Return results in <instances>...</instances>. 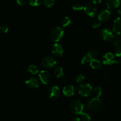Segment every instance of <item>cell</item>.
<instances>
[{
	"label": "cell",
	"instance_id": "1",
	"mask_svg": "<svg viewBox=\"0 0 121 121\" xmlns=\"http://www.w3.org/2000/svg\"><path fill=\"white\" fill-rule=\"evenodd\" d=\"M64 35V31L59 26L53 27L50 31V37L55 42H57L61 39Z\"/></svg>",
	"mask_w": 121,
	"mask_h": 121
},
{
	"label": "cell",
	"instance_id": "2",
	"mask_svg": "<svg viewBox=\"0 0 121 121\" xmlns=\"http://www.w3.org/2000/svg\"><path fill=\"white\" fill-rule=\"evenodd\" d=\"M84 106L81 101L78 99H74L71 102L70 104V111L74 114H80L82 113Z\"/></svg>",
	"mask_w": 121,
	"mask_h": 121
},
{
	"label": "cell",
	"instance_id": "3",
	"mask_svg": "<svg viewBox=\"0 0 121 121\" xmlns=\"http://www.w3.org/2000/svg\"><path fill=\"white\" fill-rule=\"evenodd\" d=\"M92 91V86L89 83H84L80 85L78 87V92L83 96H87Z\"/></svg>",
	"mask_w": 121,
	"mask_h": 121
},
{
	"label": "cell",
	"instance_id": "4",
	"mask_svg": "<svg viewBox=\"0 0 121 121\" xmlns=\"http://www.w3.org/2000/svg\"><path fill=\"white\" fill-rule=\"evenodd\" d=\"M102 100L99 98H92L89 101L88 107L91 111H95L99 109L102 106Z\"/></svg>",
	"mask_w": 121,
	"mask_h": 121
},
{
	"label": "cell",
	"instance_id": "5",
	"mask_svg": "<svg viewBox=\"0 0 121 121\" xmlns=\"http://www.w3.org/2000/svg\"><path fill=\"white\" fill-rule=\"evenodd\" d=\"M56 60H55V59L53 57L50 56L44 57L41 60L42 65L46 68L53 67L56 64Z\"/></svg>",
	"mask_w": 121,
	"mask_h": 121
},
{
	"label": "cell",
	"instance_id": "6",
	"mask_svg": "<svg viewBox=\"0 0 121 121\" xmlns=\"http://www.w3.org/2000/svg\"><path fill=\"white\" fill-rule=\"evenodd\" d=\"M99 34H100V38L105 41H110L112 40L114 36L112 31L107 28L101 30Z\"/></svg>",
	"mask_w": 121,
	"mask_h": 121
},
{
	"label": "cell",
	"instance_id": "7",
	"mask_svg": "<svg viewBox=\"0 0 121 121\" xmlns=\"http://www.w3.org/2000/svg\"><path fill=\"white\" fill-rule=\"evenodd\" d=\"M84 11L87 15L91 17H94L97 13V8L92 4H86L84 7Z\"/></svg>",
	"mask_w": 121,
	"mask_h": 121
},
{
	"label": "cell",
	"instance_id": "8",
	"mask_svg": "<svg viewBox=\"0 0 121 121\" xmlns=\"http://www.w3.org/2000/svg\"><path fill=\"white\" fill-rule=\"evenodd\" d=\"M102 60L105 65H112L115 61V57L112 53H107L104 55Z\"/></svg>",
	"mask_w": 121,
	"mask_h": 121
},
{
	"label": "cell",
	"instance_id": "9",
	"mask_svg": "<svg viewBox=\"0 0 121 121\" xmlns=\"http://www.w3.org/2000/svg\"><path fill=\"white\" fill-rule=\"evenodd\" d=\"M39 78L41 82L44 84H47L51 79L50 74L46 70H41L39 73Z\"/></svg>",
	"mask_w": 121,
	"mask_h": 121
},
{
	"label": "cell",
	"instance_id": "10",
	"mask_svg": "<svg viewBox=\"0 0 121 121\" xmlns=\"http://www.w3.org/2000/svg\"><path fill=\"white\" fill-rule=\"evenodd\" d=\"M26 85L31 89H35L39 86V80L35 78H30L26 80Z\"/></svg>",
	"mask_w": 121,
	"mask_h": 121
},
{
	"label": "cell",
	"instance_id": "11",
	"mask_svg": "<svg viewBox=\"0 0 121 121\" xmlns=\"http://www.w3.org/2000/svg\"><path fill=\"white\" fill-rule=\"evenodd\" d=\"M52 52L55 56L60 57L62 55L63 53V48L60 44L55 43L54 44H53V47H52Z\"/></svg>",
	"mask_w": 121,
	"mask_h": 121
},
{
	"label": "cell",
	"instance_id": "12",
	"mask_svg": "<svg viewBox=\"0 0 121 121\" xmlns=\"http://www.w3.org/2000/svg\"><path fill=\"white\" fill-rule=\"evenodd\" d=\"M60 89L58 86H53L48 91V96L52 99H57L60 96Z\"/></svg>",
	"mask_w": 121,
	"mask_h": 121
},
{
	"label": "cell",
	"instance_id": "13",
	"mask_svg": "<svg viewBox=\"0 0 121 121\" xmlns=\"http://www.w3.org/2000/svg\"><path fill=\"white\" fill-rule=\"evenodd\" d=\"M111 16V13L108 9L102 10L98 15V20L102 21H105L108 20Z\"/></svg>",
	"mask_w": 121,
	"mask_h": 121
},
{
	"label": "cell",
	"instance_id": "14",
	"mask_svg": "<svg viewBox=\"0 0 121 121\" xmlns=\"http://www.w3.org/2000/svg\"><path fill=\"white\" fill-rule=\"evenodd\" d=\"M113 30L118 35L121 34V18L118 17L113 21Z\"/></svg>",
	"mask_w": 121,
	"mask_h": 121
},
{
	"label": "cell",
	"instance_id": "15",
	"mask_svg": "<svg viewBox=\"0 0 121 121\" xmlns=\"http://www.w3.org/2000/svg\"><path fill=\"white\" fill-rule=\"evenodd\" d=\"M105 3L108 8L110 9H115L119 7L121 2L119 0H107Z\"/></svg>",
	"mask_w": 121,
	"mask_h": 121
},
{
	"label": "cell",
	"instance_id": "16",
	"mask_svg": "<svg viewBox=\"0 0 121 121\" xmlns=\"http://www.w3.org/2000/svg\"><path fill=\"white\" fill-rule=\"evenodd\" d=\"M63 93L67 96H73L74 93V88L73 85H68L65 86L63 89Z\"/></svg>",
	"mask_w": 121,
	"mask_h": 121
},
{
	"label": "cell",
	"instance_id": "17",
	"mask_svg": "<svg viewBox=\"0 0 121 121\" xmlns=\"http://www.w3.org/2000/svg\"><path fill=\"white\" fill-rule=\"evenodd\" d=\"M90 65L94 69H100L102 67L101 62L96 59H92L90 61Z\"/></svg>",
	"mask_w": 121,
	"mask_h": 121
},
{
	"label": "cell",
	"instance_id": "18",
	"mask_svg": "<svg viewBox=\"0 0 121 121\" xmlns=\"http://www.w3.org/2000/svg\"><path fill=\"white\" fill-rule=\"evenodd\" d=\"M54 73L57 78H60L63 75V68L60 66H57L54 70Z\"/></svg>",
	"mask_w": 121,
	"mask_h": 121
},
{
	"label": "cell",
	"instance_id": "19",
	"mask_svg": "<svg viewBox=\"0 0 121 121\" xmlns=\"http://www.w3.org/2000/svg\"><path fill=\"white\" fill-rule=\"evenodd\" d=\"M28 70L31 73L33 74H35L39 72V69L36 66L34 65H29L28 67Z\"/></svg>",
	"mask_w": 121,
	"mask_h": 121
},
{
	"label": "cell",
	"instance_id": "20",
	"mask_svg": "<svg viewBox=\"0 0 121 121\" xmlns=\"http://www.w3.org/2000/svg\"><path fill=\"white\" fill-rule=\"evenodd\" d=\"M121 37L120 35H114L112 39V43L114 46H118V45L121 44Z\"/></svg>",
	"mask_w": 121,
	"mask_h": 121
},
{
	"label": "cell",
	"instance_id": "21",
	"mask_svg": "<svg viewBox=\"0 0 121 121\" xmlns=\"http://www.w3.org/2000/svg\"><path fill=\"white\" fill-rule=\"evenodd\" d=\"M93 94L96 98H99L102 94V89L101 87L99 86H96L93 89Z\"/></svg>",
	"mask_w": 121,
	"mask_h": 121
},
{
	"label": "cell",
	"instance_id": "22",
	"mask_svg": "<svg viewBox=\"0 0 121 121\" xmlns=\"http://www.w3.org/2000/svg\"><path fill=\"white\" fill-rule=\"evenodd\" d=\"M71 23V19L69 17H65L61 20V25L63 27L68 26Z\"/></svg>",
	"mask_w": 121,
	"mask_h": 121
},
{
	"label": "cell",
	"instance_id": "23",
	"mask_svg": "<svg viewBox=\"0 0 121 121\" xmlns=\"http://www.w3.org/2000/svg\"><path fill=\"white\" fill-rule=\"evenodd\" d=\"M72 8H73V9H74V10L80 11L82 10V9H83V5L82 4L80 3V2H75V3L73 5Z\"/></svg>",
	"mask_w": 121,
	"mask_h": 121
},
{
	"label": "cell",
	"instance_id": "24",
	"mask_svg": "<svg viewBox=\"0 0 121 121\" xmlns=\"http://www.w3.org/2000/svg\"><path fill=\"white\" fill-rule=\"evenodd\" d=\"M80 118L83 121H90L91 120V118L89 115L87 113H83L82 112L80 113Z\"/></svg>",
	"mask_w": 121,
	"mask_h": 121
},
{
	"label": "cell",
	"instance_id": "25",
	"mask_svg": "<svg viewBox=\"0 0 121 121\" xmlns=\"http://www.w3.org/2000/svg\"><path fill=\"white\" fill-rule=\"evenodd\" d=\"M43 3L46 7H52L54 4L55 1L54 0H44V1H43Z\"/></svg>",
	"mask_w": 121,
	"mask_h": 121
},
{
	"label": "cell",
	"instance_id": "26",
	"mask_svg": "<svg viewBox=\"0 0 121 121\" xmlns=\"http://www.w3.org/2000/svg\"><path fill=\"white\" fill-rule=\"evenodd\" d=\"M87 55H89V56L92 59H95L96 57L97 56V52H96L95 50L92 49V50H91L89 51L88 52H87Z\"/></svg>",
	"mask_w": 121,
	"mask_h": 121
},
{
	"label": "cell",
	"instance_id": "27",
	"mask_svg": "<svg viewBox=\"0 0 121 121\" xmlns=\"http://www.w3.org/2000/svg\"><path fill=\"white\" fill-rule=\"evenodd\" d=\"M92 60V59L89 56V55H87V54H86V55L82 57V64L83 65V64L87 63L90 62Z\"/></svg>",
	"mask_w": 121,
	"mask_h": 121
},
{
	"label": "cell",
	"instance_id": "28",
	"mask_svg": "<svg viewBox=\"0 0 121 121\" xmlns=\"http://www.w3.org/2000/svg\"><path fill=\"white\" fill-rule=\"evenodd\" d=\"M84 79H85V76H84L82 74H78L75 78L76 82L78 83L82 82L84 80Z\"/></svg>",
	"mask_w": 121,
	"mask_h": 121
},
{
	"label": "cell",
	"instance_id": "29",
	"mask_svg": "<svg viewBox=\"0 0 121 121\" xmlns=\"http://www.w3.org/2000/svg\"><path fill=\"white\" fill-rule=\"evenodd\" d=\"M115 53V55L118 57H120L121 56V44L117 46V47H116Z\"/></svg>",
	"mask_w": 121,
	"mask_h": 121
},
{
	"label": "cell",
	"instance_id": "30",
	"mask_svg": "<svg viewBox=\"0 0 121 121\" xmlns=\"http://www.w3.org/2000/svg\"><path fill=\"white\" fill-rule=\"evenodd\" d=\"M41 2V1L40 0H30L29 3L31 6H39Z\"/></svg>",
	"mask_w": 121,
	"mask_h": 121
},
{
	"label": "cell",
	"instance_id": "31",
	"mask_svg": "<svg viewBox=\"0 0 121 121\" xmlns=\"http://www.w3.org/2000/svg\"><path fill=\"white\" fill-rule=\"evenodd\" d=\"M8 27L6 25H2L0 26V32L2 33H5L8 31Z\"/></svg>",
	"mask_w": 121,
	"mask_h": 121
},
{
	"label": "cell",
	"instance_id": "32",
	"mask_svg": "<svg viewBox=\"0 0 121 121\" xmlns=\"http://www.w3.org/2000/svg\"><path fill=\"white\" fill-rule=\"evenodd\" d=\"M100 26V21L99 20H95L92 23V27L93 28H96Z\"/></svg>",
	"mask_w": 121,
	"mask_h": 121
},
{
	"label": "cell",
	"instance_id": "33",
	"mask_svg": "<svg viewBox=\"0 0 121 121\" xmlns=\"http://www.w3.org/2000/svg\"><path fill=\"white\" fill-rule=\"evenodd\" d=\"M17 2L20 5H24L27 2V1H26V0H17Z\"/></svg>",
	"mask_w": 121,
	"mask_h": 121
},
{
	"label": "cell",
	"instance_id": "34",
	"mask_svg": "<svg viewBox=\"0 0 121 121\" xmlns=\"http://www.w3.org/2000/svg\"><path fill=\"white\" fill-rule=\"evenodd\" d=\"M115 63H117L118 65H121V58L118 57L117 59H115Z\"/></svg>",
	"mask_w": 121,
	"mask_h": 121
},
{
	"label": "cell",
	"instance_id": "35",
	"mask_svg": "<svg viewBox=\"0 0 121 121\" xmlns=\"http://www.w3.org/2000/svg\"><path fill=\"white\" fill-rule=\"evenodd\" d=\"M92 2H93V4H98L100 3V2H101V1H100V0H93V1H92Z\"/></svg>",
	"mask_w": 121,
	"mask_h": 121
},
{
	"label": "cell",
	"instance_id": "36",
	"mask_svg": "<svg viewBox=\"0 0 121 121\" xmlns=\"http://www.w3.org/2000/svg\"><path fill=\"white\" fill-rule=\"evenodd\" d=\"M72 121H80V119L79 118H74Z\"/></svg>",
	"mask_w": 121,
	"mask_h": 121
},
{
	"label": "cell",
	"instance_id": "37",
	"mask_svg": "<svg viewBox=\"0 0 121 121\" xmlns=\"http://www.w3.org/2000/svg\"><path fill=\"white\" fill-rule=\"evenodd\" d=\"M118 13H119L120 15H121V7H120V8L118 9Z\"/></svg>",
	"mask_w": 121,
	"mask_h": 121
},
{
	"label": "cell",
	"instance_id": "38",
	"mask_svg": "<svg viewBox=\"0 0 121 121\" xmlns=\"http://www.w3.org/2000/svg\"><path fill=\"white\" fill-rule=\"evenodd\" d=\"M104 77H105V79H106V80H108V76L107 74H105V76H104Z\"/></svg>",
	"mask_w": 121,
	"mask_h": 121
}]
</instances>
